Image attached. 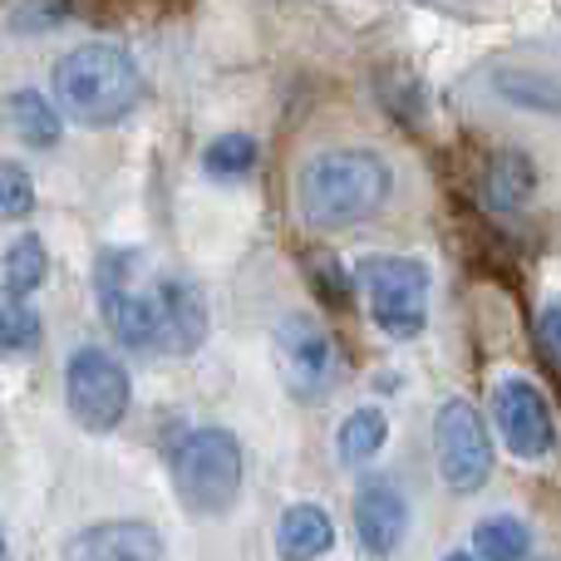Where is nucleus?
<instances>
[{"instance_id": "obj_1", "label": "nucleus", "mask_w": 561, "mask_h": 561, "mask_svg": "<svg viewBox=\"0 0 561 561\" xmlns=\"http://www.w3.org/2000/svg\"><path fill=\"white\" fill-rule=\"evenodd\" d=\"M389 163L365 148L316 153L296 178V203L310 227H355L389 203Z\"/></svg>"}, {"instance_id": "obj_2", "label": "nucleus", "mask_w": 561, "mask_h": 561, "mask_svg": "<svg viewBox=\"0 0 561 561\" xmlns=\"http://www.w3.org/2000/svg\"><path fill=\"white\" fill-rule=\"evenodd\" d=\"M55 99L79 124H118L144 99V75L118 45H79L55 65Z\"/></svg>"}, {"instance_id": "obj_3", "label": "nucleus", "mask_w": 561, "mask_h": 561, "mask_svg": "<svg viewBox=\"0 0 561 561\" xmlns=\"http://www.w3.org/2000/svg\"><path fill=\"white\" fill-rule=\"evenodd\" d=\"M173 488L193 513H227L242 493V444L227 428H193L173 448Z\"/></svg>"}, {"instance_id": "obj_4", "label": "nucleus", "mask_w": 561, "mask_h": 561, "mask_svg": "<svg viewBox=\"0 0 561 561\" xmlns=\"http://www.w3.org/2000/svg\"><path fill=\"white\" fill-rule=\"evenodd\" d=\"M359 290L369 300V316L379 330L409 340L428 320V272L409 256H369L359 266Z\"/></svg>"}, {"instance_id": "obj_5", "label": "nucleus", "mask_w": 561, "mask_h": 561, "mask_svg": "<svg viewBox=\"0 0 561 561\" xmlns=\"http://www.w3.org/2000/svg\"><path fill=\"white\" fill-rule=\"evenodd\" d=\"M138 256L108 252L99 256V306H104L114 335L128 350H163V320H158V290H144L134 280Z\"/></svg>"}, {"instance_id": "obj_6", "label": "nucleus", "mask_w": 561, "mask_h": 561, "mask_svg": "<svg viewBox=\"0 0 561 561\" xmlns=\"http://www.w3.org/2000/svg\"><path fill=\"white\" fill-rule=\"evenodd\" d=\"M65 394H69V414L89 434H108L128 414V369L108 350L84 345L75 350V359L65 369Z\"/></svg>"}, {"instance_id": "obj_7", "label": "nucleus", "mask_w": 561, "mask_h": 561, "mask_svg": "<svg viewBox=\"0 0 561 561\" xmlns=\"http://www.w3.org/2000/svg\"><path fill=\"white\" fill-rule=\"evenodd\" d=\"M434 458L438 478L454 493H478L493 473V444H488V424L468 399H448L434 419Z\"/></svg>"}, {"instance_id": "obj_8", "label": "nucleus", "mask_w": 561, "mask_h": 561, "mask_svg": "<svg viewBox=\"0 0 561 561\" xmlns=\"http://www.w3.org/2000/svg\"><path fill=\"white\" fill-rule=\"evenodd\" d=\"M493 419H497V434L503 444L513 448L517 458L537 463V458L552 454L557 444V424H552V404L542 399V389L527 385V379H503L493 389Z\"/></svg>"}, {"instance_id": "obj_9", "label": "nucleus", "mask_w": 561, "mask_h": 561, "mask_svg": "<svg viewBox=\"0 0 561 561\" xmlns=\"http://www.w3.org/2000/svg\"><path fill=\"white\" fill-rule=\"evenodd\" d=\"M276 365L286 375L290 394L320 399L335 379V345L310 316H286L276 330Z\"/></svg>"}, {"instance_id": "obj_10", "label": "nucleus", "mask_w": 561, "mask_h": 561, "mask_svg": "<svg viewBox=\"0 0 561 561\" xmlns=\"http://www.w3.org/2000/svg\"><path fill=\"white\" fill-rule=\"evenodd\" d=\"M355 533L365 542V552L389 557L409 533V503L389 478H375L355 493Z\"/></svg>"}, {"instance_id": "obj_11", "label": "nucleus", "mask_w": 561, "mask_h": 561, "mask_svg": "<svg viewBox=\"0 0 561 561\" xmlns=\"http://www.w3.org/2000/svg\"><path fill=\"white\" fill-rule=\"evenodd\" d=\"M65 561H163V537L148 523H99L65 547Z\"/></svg>"}, {"instance_id": "obj_12", "label": "nucleus", "mask_w": 561, "mask_h": 561, "mask_svg": "<svg viewBox=\"0 0 561 561\" xmlns=\"http://www.w3.org/2000/svg\"><path fill=\"white\" fill-rule=\"evenodd\" d=\"M158 320H163V350H197L207 335V306L193 280H158Z\"/></svg>"}, {"instance_id": "obj_13", "label": "nucleus", "mask_w": 561, "mask_h": 561, "mask_svg": "<svg viewBox=\"0 0 561 561\" xmlns=\"http://www.w3.org/2000/svg\"><path fill=\"white\" fill-rule=\"evenodd\" d=\"M330 542H335V527H330V517L320 513V507L300 503V507H286L276 523V552L280 561H316L330 552Z\"/></svg>"}, {"instance_id": "obj_14", "label": "nucleus", "mask_w": 561, "mask_h": 561, "mask_svg": "<svg viewBox=\"0 0 561 561\" xmlns=\"http://www.w3.org/2000/svg\"><path fill=\"white\" fill-rule=\"evenodd\" d=\"M5 124H10V134L30 148H55L59 144V114L45 94H30V89L10 94L5 99Z\"/></svg>"}, {"instance_id": "obj_15", "label": "nucleus", "mask_w": 561, "mask_h": 561, "mask_svg": "<svg viewBox=\"0 0 561 561\" xmlns=\"http://www.w3.org/2000/svg\"><path fill=\"white\" fill-rule=\"evenodd\" d=\"M473 552H478V561H527L533 533H527V523H517L513 513L483 517V523L473 527Z\"/></svg>"}, {"instance_id": "obj_16", "label": "nucleus", "mask_w": 561, "mask_h": 561, "mask_svg": "<svg viewBox=\"0 0 561 561\" xmlns=\"http://www.w3.org/2000/svg\"><path fill=\"white\" fill-rule=\"evenodd\" d=\"M385 438H389V419L379 414V409H355L335 434V454L345 458V463H369V458L385 448Z\"/></svg>"}, {"instance_id": "obj_17", "label": "nucleus", "mask_w": 561, "mask_h": 561, "mask_svg": "<svg viewBox=\"0 0 561 561\" xmlns=\"http://www.w3.org/2000/svg\"><path fill=\"white\" fill-rule=\"evenodd\" d=\"M49 272V256H45V242H39L35 232H25L15 247L5 252V290H10V300H25L30 290L45 280Z\"/></svg>"}, {"instance_id": "obj_18", "label": "nucleus", "mask_w": 561, "mask_h": 561, "mask_svg": "<svg viewBox=\"0 0 561 561\" xmlns=\"http://www.w3.org/2000/svg\"><path fill=\"white\" fill-rule=\"evenodd\" d=\"M533 163H527L523 153H497L493 163V203L507 207V213H517V207L527 203V193H533Z\"/></svg>"}, {"instance_id": "obj_19", "label": "nucleus", "mask_w": 561, "mask_h": 561, "mask_svg": "<svg viewBox=\"0 0 561 561\" xmlns=\"http://www.w3.org/2000/svg\"><path fill=\"white\" fill-rule=\"evenodd\" d=\"M252 163H256L252 134H222L217 144H207V153H203V168L213 178H242V173H252Z\"/></svg>"}, {"instance_id": "obj_20", "label": "nucleus", "mask_w": 561, "mask_h": 561, "mask_svg": "<svg viewBox=\"0 0 561 561\" xmlns=\"http://www.w3.org/2000/svg\"><path fill=\"white\" fill-rule=\"evenodd\" d=\"M30 207H35V183H30V173L15 163H0V222H20Z\"/></svg>"}, {"instance_id": "obj_21", "label": "nucleus", "mask_w": 561, "mask_h": 561, "mask_svg": "<svg viewBox=\"0 0 561 561\" xmlns=\"http://www.w3.org/2000/svg\"><path fill=\"white\" fill-rule=\"evenodd\" d=\"M39 340V320L20 300H0V350H30Z\"/></svg>"}, {"instance_id": "obj_22", "label": "nucleus", "mask_w": 561, "mask_h": 561, "mask_svg": "<svg viewBox=\"0 0 561 561\" xmlns=\"http://www.w3.org/2000/svg\"><path fill=\"white\" fill-rule=\"evenodd\" d=\"M537 330H542V340H547V350L561 359V306H547L542 310V320H537Z\"/></svg>"}, {"instance_id": "obj_23", "label": "nucleus", "mask_w": 561, "mask_h": 561, "mask_svg": "<svg viewBox=\"0 0 561 561\" xmlns=\"http://www.w3.org/2000/svg\"><path fill=\"white\" fill-rule=\"evenodd\" d=\"M444 561H478V557H468V552H448Z\"/></svg>"}, {"instance_id": "obj_24", "label": "nucleus", "mask_w": 561, "mask_h": 561, "mask_svg": "<svg viewBox=\"0 0 561 561\" xmlns=\"http://www.w3.org/2000/svg\"><path fill=\"white\" fill-rule=\"evenodd\" d=\"M0 557H5V533H0Z\"/></svg>"}]
</instances>
